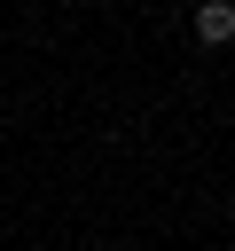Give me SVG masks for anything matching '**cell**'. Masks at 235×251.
Returning a JSON list of instances; mask_svg holds the SVG:
<instances>
[{"mask_svg": "<svg viewBox=\"0 0 235 251\" xmlns=\"http://www.w3.org/2000/svg\"><path fill=\"white\" fill-rule=\"evenodd\" d=\"M196 39H204V47H227V39H235V0H204V8H196Z\"/></svg>", "mask_w": 235, "mask_h": 251, "instance_id": "obj_1", "label": "cell"}]
</instances>
